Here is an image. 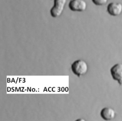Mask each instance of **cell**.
I'll use <instances>...</instances> for the list:
<instances>
[{
	"instance_id": "ba28073f",
	"label": "cell",
	"mask_w": 122,
	"mask_h": 121,
	"mask_svg": "<svg viewBox=\"0 0 122 121\" xmlns=\"http://www.w3.org/2000/svg\"></svg>"
},
{
	"instance_id": "52a82bcc",
	"label": "cell",
	"mask_w": 122,
	"mask_h": 121,
	"mask_svg": "<svg viewBox=\"0 0 122 121\" xmlns=\"http://www.w3.org/2000/svg\"><path fill=\"white\" fill-rule=\"evenodd\" d=\"M108 0H92L94 4L97 6H103L106 4Z\"/></svg>"
},
{
	"instance_id": "8992f818",
	"label": "cell",
	"mask_w": 122,
	"mask_h": 121,
	"mask_svg": "<svg viewBox=\"0 0 122 121\" xmlns=\"http://www.w3.org/2000/svg\"><path fill=\"white\" fill-rule=\"evenodd\" d=\"M100 115L103 120L105 121H110L115 118L116 112L112 108L106 107L102 109Z\"/></svg>"
},
{
	"instance_id": "277c9868",
	"label": "cell",
	"mask_w": 122,
	"mask_h": 121,
	"mask_svg": "<svg viewBox=\"0 0 122 121\" xmlns=\"http://www.w3.org/2000/svg\"><path fill=\"white\" fill-rule=\"evenodd\" d=\"M68 6L71 11L82 12L86 9L87 4L84 0H71Z\"/></svg>"
},
{
	"instance_id": "5b68a950",
	"label": "cell",
	"mask_w": 122,
	"mask_h": 121,
	"mask_svg": "<svg viewBox=\"0 0 122 121\" xmlns=\"http://www.w3.org/2000/svg\"><path fill=\"white\" fill-rule=\"evenodd\" d=\"M107 11L111 16H119L122 12V4L119 2H110L107 5Z\"/></svg>"
},
{
	"instance_id": "7a4b0ae2",
	"label": "cell",
	"mask_w": 122,
	"mask_h": 121,
	"mask_svg": "<svg viewBox=\"0 0 122 121\" xmlns=\"http://www.w3.org/2000/svg\"><path fill=\"white\" fill-rule=\"evenodd\" d=\"M66 2V0H54V4L50 9L51 16L53 18H57L61 16Z\"/></svg>"
},
{
	"instance_id": "6da1fadb",
	"label": "cell",
	"mask_w": 122,
	"mask_h": 121,
	"mask_svg": "<svg viewBox=\"0 0 122 121\" xmlns=\"http://www.w3.org/2000/svg\"><path fill=\"white\" fill-rule=\"evenodd\" d=\"M71 69L74 74L80 76L87 73L88 70V65L84 60L78 59L73 62L71 64Z\"/></svg>"
},
{
	"instance_id": "3957f363",
	"label": "cell",
	"mask_w": 122,
	"mask_h": 121,
	"mask_svg": "<svg viewBox=\"0 0 122 121\" xmlns=\"http://www.w3.org/2000/svg\"><path fill=\"white\" fill-rule=\"evenodd\" d=\"M110 73L112 78L122 86V64L117 63L113 65L110 69Z\"/></svg>"
}]
</instances>
